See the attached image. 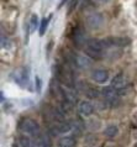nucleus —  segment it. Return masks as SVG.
I'll return each instance as SVG.
<instances>
[{
  "label": "nucleus",
  "instance_id": "1",
  "mask_svg": "<svg viewBox=\"0 0 137 147\" xmlns=\"http://www.w3.org/2000/svg\"><path fill=\"white\" fill-rule=\"evenodd\" d=\"M20 129H21L25 134H29V135H31V136H35V137H40V135H41L40 125L32 119L22 120L21 124H20Z\"/></svg>",
  "mask_w": 137,
  "mask_h": 147
},
{
  "label": "nucleus",
  "instance_id": "4",
  "mask_svg": "<svg viewBox=\"0 0 137 147\" xmlns=\"http://www.w3.org/2000/svg\"><path fill=\"white\" fill-rule=\"evenodd\" d=\"M106 42H107L109 46L125 47L130 43V38H127V37H110V38H106Z\"/></svg>",
  "mask_w": 137,
  "mask_h": 147
},
{
  "label": "nucleus",
  "instance_id": "5",
  "mask_svg": "<svg viewBox=\"0 0 137 147\" xmlns=\"http://www.w3.org/2000/svg\"><path fill=\"white\" fill-rule=\"evenodd\" d=\"M109 72L105 71V69H98V71H95L94 73H93V79H94L96 83H105V82L109 80Z\"/></svg>",
  "mask_w": 137,
  "mask_h": 147
},
{
  "label": "nucleus",
  "instance_id": "6",
  "mask_svg": "<svg viewBox=\"0 0 137 147\" xmlns=\"http://www.w3.org/2000/svg\"><path fill=\"white\" fill-rule=\"evenodd\" d=\"M78 110L83 116H90L94 113V107H93L89 101H82L78 107Z\"/></svg>",
  "mask_w": 137,
  "mask_h": 147
},
{
  "label": "nucleus",
  "instance_id": "14",
  "mask_svg": "<svg viewBox=\"0 0 137 147\" xmlns=\"http://www.w3.org/2000/svg\"><path fill=\"white\" fill-rule=\"evenodd\" d=\"M19 142H20V145H21V147H32V142L27 136H21Z\"/></svg>",
  "mask_w": 137,
  "mask_h": 147
},
{
  "label": "nucleus",
  "instance_id": "12",
  "mask_svg": "<svg viewBox=\"0 0 137 147\" xmlns=\"http://www.w3.org/2000/svg\"><path fill=\"white\" fill-rule=\"evenodd\" d=\"M73 40H74L75 45H78V46H80V45L84 42V35H83V32L80 31V28H75L74 30Z\"/></svg>",
  "mask_w": 137,
  "mask_h": 147
},
{
  "label": "nucleus",
  "instance_id": "13",
  "mask_svg": "<svg viewBox=\"0 0 137 147\" xmlns=\"http://www.w3.org/2000/svg\"><path fill=\"white\" fill-rule=\"evenodd\" d=\"M85 94L90 99H96V98H99L100 92L96 90V89H93V88H88V90H85Z\"/></svg>",
  "mask_w": 137,
  "mask_h": 147
},
{
  "label": "nucleus",
  "instance_id": "10",
  "mask_svg": "<svg viewBox=\"0 0 137 147\" xmlns=\"http://www.w3.org/2000/svg\"><path fill=\"white\" fill-rule=\"evenodd\" d=\"M56 130H57L58 134H68L72 130V125L63 121V122H59V124L56 126Z\"/></svg>",
  "mask_w": 137,
  "mask_h": 147
},
{
  "label": "nucleus",
  "instance_id": "19",
  "mask_svg": "<svg viewBox=\"0 0 137 147\" xmlns=\"http://www.w3.org/2000/svg\"><path fill=\"white\" fill-rule=\"evenodd\" d=\"M64 3H67V0H62V3H61V6L63 5V4H64Z\"/></svg>",
  "mask_w": 137,
  "mask_h": 147
},
{
  "label": "nucleus",
  "instance_id": "17",
  "mask_svg": "<svg viewBox=\"0 0 137 147\" xmlns=\"http://www.w3.org/2000/svg\"><path fill=\"white\" fill-rule=\"evenodd\" d=\"M47 26H48V19H43L42 22H41V26H40V35L43 36L45 32L47 30Z\"/></svg>",
  "mask_w": 137,
  "mask_h": 147
},
{
  "label": "nucleus",
  "instance_id": "9",
  "mask_svg": "<svg viewBox=\"0 0 137 147\" xmlns=\"http://www.w3.org/2000/svg\"><path fill=\"white\" fill-rule=\"evenodd\" d=\"M64 92V99L68 100L69 103L72 104H75L78 98H77V94L74 93L73 89H67V90H63Z\"/></svg>",
  "mask_w": 137,
  "mask_h": 147
},
{
  "label": "nucleus",
  "instance_id": "8",
  "mask_svg": "<svg viewBox=\"0 0 137 147\" xmlns=\"http://www.w3.org/2000/svg\"><path fill=\"white\" fill-rule=\"evenodd\" d=\"M58 145H59V147H75V140L73 137L64 136V137L59 138Z\"/></svg>",
  "mask_w": 137,
  "mask_h": 147
},
{
  "label": "nucleus",
  "instance_id": "15",
  "mask_svg": "<svg viewBox=\"0 0 137 147\" xmlns=\"http://www.w3.org/2000/svg\"><path fill=\"white\" fill-rule=\"evenodd\" d=\"M37 27H38V18H37V15H32L31 16V21H30L31 31H35Z\"/></svg>",
  "mask_w": 137,
  "mask_h": 147
},
{
  "label": "nucleus",
  "instance_id": "7",
  "mask_svg": "<svg viewBox=\"0 0 137 147\" xmlns=\"http://www.w3.org/2000/svg\"><path fill=\"white\" fill-rule=\"evenodd\" d=\"M111 85L114 88H116V89L124 88L125 85H126V80H125V78H124V74H121V73L116 74L111 80Z\"/></svg>",
  "mask_w": 137,
  "mask_h": 147
},
{
  "label": "nucleus",
  "instance_id": "16",
  "mask_svg": "<svg viewBox=\"0 0 137 147\" xmlns=\"http://www.w3.org/2000/svg\"><path fill=\"white\" fill-rule=\"evenodd\" d=\"M72 105H73V104L69 103V101H68V100L64 99V100L62 101V103H61V110H62L63 113H68V111H71Z\"/></svg>",
  "mask_w": 137,
  "mask_h": 147
},
{
  "label": "nucleus",
  "instance_id": "11",
  "mask_svg": "<svg viewBox=\"0 0 137 147\" xmlns=\"http://www.w3.org/2000/svg\"><path fill=\"white\" fill-rule=\"evenodd\" d=\"M119 134V127L116 125H109L104 130V135L107 137H115Z\"/></svg>",
  "mask_w": 137,
  "mask_h": 147
},
{
  "label": "nucleus",
  "instance_id": "3",
  "mask_svg": "<svg viewBox=\"0 0 137 147\" xmlns=\"http://www.w3.org/2000/svg\"><path fill=\"white\" fill-rule=\"evenodd\" d=\"M103 22H104L103 16L100 15V14H98V13H93V14H90L87 18V24L91 28H98V27H100V26L103 25Z\"/></svg>",
  "mask_w": 137,
  "mask_h": 147
},
{
  "label": "nucleus",
  "instance_id": "2",
  "mask_svg": "<svg viewBox=\"0 0 137 147\" xmlns=\"http://www.w3.org/2000/svg\"><path fill=\"white\" fill-rule=\"evenodd\" d=\"M72 63H73L74 66H77V67L85 68V67L90 66L91 58L85 57V56H82V55H73L72 56Z\"/></svg>",
  "mask_w": 137,
  "mask_h": 147
},
{
  "label": "nucleus",
  "instance_id": "18",
  "mask_svg": "<svg viewBox=\"0 0 137 147\" xmlns=\"http://www.w3.org/2000/svg\"><path fill=\"white\" fill-rule=\"evenodd\" d=\"M36 90H37L38 93L41 92V85H42V82H41V79L38 78V77H36Z\"/></svg>",
  "mask_w": 137,
  "mask_h": 147
}]
</instances>
